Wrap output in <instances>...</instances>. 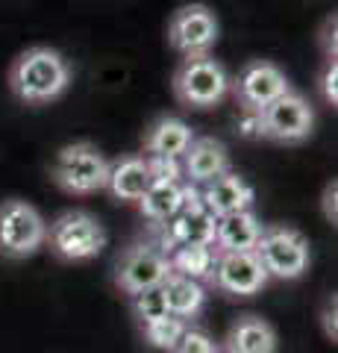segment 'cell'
Segmentation results:
<instances>
[{
  "instance_id": "6da1fadb",
  "label": "cell",
  "mask_w": 338,
  "mask_h": 353,
  "mask_svg": "<svg viewBox=\"0 0 338 353\" xmlns=\"http://www.w3.org/2000/svg\"><path fill=\"white\" fill-rule=\"evenodd\" d=\"M74 83V71L68 59L50 44H32L24 48L9 62L6 85L18 103L30 109H41L62 101Z\"/></svg>"
},
{
  "instance_id": "7a4b0ae2",
  "label": "cell",
  "mask_w": 338,
  "mask_h": 353,
  "mask_svg": "<svg viewBox=\"0 0 338 353\" xmlns=\"http://www.w3.org/2000/svg\"><path fill=\"white\" fill-rule=\"evenodd\" d=\"M171 92L180 106L206 112V109L221 106L230 97V71L212 53L209 57L180 59V65L171 74Z\"/></svg>"
},
{
  "instance_id": "3957f363",
  "label": "cell",
  "mask_w": 338,
  "mask_h": 353,
  "mask_svg": "<svg viewBox=\"0 0 338 353\" xmlns=\"http://www.w3.org/2000/svg\"><path fill=\"white\" fill-rule=\"evenodd\" d=\"M250 130L256 139H265L271 145H286L297 148L303 141L312 139L315 132V109L300 92H291L277 97L274 103H268L265 109H259L256 115L247 118Z\"/></svg>"
},
{
  "instance_id": "277c9868",
  "label": "cell",
  "mask_w": 338,
  "mask_h": 353,
  "mask_svg": "<svg viewBox=\"0 0 338 353\" xmlns=\"http://www.w3.org/2000/svg\"><path fill=\"white\" fill-rule=\"evenodd\" d=\"M109 162L103 150L92 141H71L56 150L50 162V180L59 192L71 197H89L106 189Z\"/></svg>"
},
{
  "instance_id": "5b68a950",
  "label": "cell",
  "mask_w": 338,
  "mask_h": 353,
  "mask_svg": "<svg viewBox=\"0 0 338 353\" xmlns=\"http://www.w3.org/2000/svg\"><path fill=\"white\" fill-rule=\"evenodd\" d=\"M106 230L92 212L85 209H71V212H62L53 224L47 227L45 245L50 248V253L62 262H89L97 259L106 248Z\"/></svg>"
},
{
  "instance_id": "8992f818",
  "label": "cell",
  "mask_w": 338,
  "mask_h": 353,
  "mask_svg": "<svg viewBox=\"0 0 338 353\" xmlns=\"http://www.w3.org/2000/svg\"><path fill=\"white\" fill-rule=\"evenodd\" d=\"M168 48L180 59L189 57H209L221 39V24L212 6L206 3H182L171 12L165 27Z\"/></svg>"
},
{
  "instance_id": "52a82bcc",
  "label": "cell",
  "mask_w": 338,
  "mask_h": 353,
  "mask_svg": "<svg viewBox=\"0 0 338 353\" xmlns=\"http://www.w3.org/2000/svg\"><path fill=\"white\" fill-rule=\"evenodd\" d=\"M256 256L268 277L277 280H300L309 268V239L288 224H271L262 230Z\"/></svg>"
},
{
  "instance_id": "ba28073f",
  "label": "cell",
  "mask_w": 338,
  "mask_h": 353,
  "mask_svg": "<svg viewBox=\"0 0 338 353\" xmlns=\"http://www.w3.org/2000/svg\"><path fill=\"white\" fill-rule=\"evenodd\" d=\"M47 221L32 203L9 197L0 203V259H27L45 248Z\"/></svg>"
},
{
  "instance_id": "9c48e42d",
  "label": "cell",
  "mask_w": 338,
  "mask_h": 353,
  "mask_svg": "<svg viewBox=\"0 0 338 353\" xmlns=\"http://www.w3.org/2000/svg\"><path fill=\"white\" fill-rule=\"evenodd\" d=\"M288 92H291L288 77L274 59H250L238 68L235 77H230V94L235 97L244 118L256 115L259 109H265L268 103H274L277 97Z\"/></svg>"
},
{
  "instance_id": "30bf717a",
  "label": "cell",
  "mask_w": 338,
  "mask_h": 353,
  "mask_svg": "<svg viewBox=\"0 0 338 353\" xmlns=\"http://www.w3.org/2000/svg\"><path fill=\"white\" fill-rule=\"evenodd\" d=\"M215 215L200 203V194L198 189H189V197H185V203L177 215L171 221H165L159 230V250L168 253L177 250V248H209L215 241Z\"/></svg>"
},
{
  "instance_id": "8fae6325",
  "label": "cell",
  "mask_w": 338,
  "mask_h": 353,
  "mask_svg": "<svg viewBox=\"0 0 338 353\" xmlns=\"http://www.w3.org/2000/svg\"><path fill=\"white\" fill-rule=\"evenodd\" d=\"M171 274V262L156 245H133L127 248L115 262V285L124 294H138L145 289H156V285L165 283V277Z\"/></svg>"
},
{
  "instance_id": "7c38bea8",
  "label": "cell",
  "mask_w": 338,
  "mask_h": 353,
  "mask_svg": "<svg viewBox=\"0 0 338 353\" xmlns=\"http://www.w3.org/2000/svg\"><path fill=\"white\" fill-rule=\"evenodd\" d=\"M268 271L253 250L250 253H218L212 283L218 292L233 297H253L268 285Z\"/></svg>"
},
{
  "instance_id": "4fadbf2b",
  "label": "cell",
  "mask_w": 338,
  "mask_h": 353,
  "mask_svg": "<svg viewBox=\"0 0 338 353\" xmlns=\"http://www.w3.org/2000/svg\"><path fill=\"white\" fill-rule=\"evenodd\" d=\"M180 171H182V183L194 185V189H203L206 183L218 180L221 174L233 171V159L230 150L221 139L212 136H194V141L189 145V150L180 157Z\"/></svg>"
},
{
  "instance_id": "5bb4252c",
  "label": "cell",
  "mask_w": 338,
  "mask_h": 353,
  "mask_svg": "<svg viewBox=\"0 0 338 353\" xmlns=\"http://www.w3.org/2000/svg\"><path fill=\"white\" fill-rule=\"evenodd\" d=\"M194 141V130L189 127V121H182L180 115H159L154 124L145 130L141 148L145 159H173L180 162V157Z\"/></svg>"
},
{
  "instance_id": "9a60e30c",
  "label": "cell",
  "mask_w": 338,
  "mask_h": 353,
  "mask_svg": "<svg viewBox=\"0 0 338 353\" xmlns=\"http://www.w3.org/2000/svg\"><path fill=\"white\" fill-rule=\"evenodd\" d=\"M198 194H200V203L209 209L215 218L253 209V201H256L253 185L235 171H226V174L218 176V180L206 183L203 189H198Z\"/></svg>"
},
{
  "instance_id": "2e32d148",
  "label": "cell",
  "mask_w": 338,
  "mask_h": 353,
  "mask_svg": "<svg viewBox=\"0 0 338 353\" xmlns=\"http://www.w3.org/2000/svg\"><path fill=\"white\" fill-rule=\"evenodd\" d=\"M154 180L150 165L141 153H124L115 162H109L106 174V192L121 203H138V197L145 194V189Z\"/></svg>"
},
{
  "instance_id": "e0dca14e",
  "label": "cell",
  "mask_w": 338,
  "mask_h": 353,
  "mask_svg": "<svg viewBox=\"0 0 338 353\" xmlns=\"http://www.w3.org/2000/svg\"><path fill=\"white\" fill-rule=\"evenodd\" d=\"M189 189L180 176H154L150 185L145 189V194L138 197V212L145 215L150 224L162 227L165 221H171L173 215L182 209L185 197H189Z\"/></svg>"
},
{
  "instance_id": "ac0fdd59",
  "label": "cell",
  "mask_w": 338,
  "mask_h": 353,
  "mask_svg": "<svg viewBox=\"0 0 338 353\" xmlns=\"http://www.w3.org/2000/svg\"><path fill=\"white\" fill-rule=\"evenodd\" d=\"M262 230H265V224L259 221L253 209L224 215L215 221L212 248H215V253H250V250H256Z\"/></svg>"
},
{
  "instance_id": "d6986e66",
  "label": "cell",
  "mask_w": 338,
  "mask_h": 353,
  "mask_svg": "<svg viewBox=\"0 0 338 353\" xmlns=\"http://www.w3.org/2000/svg\"><path fill=\"white\" fill-rule=\"evenodd\" d=\"M226 353H277V330L256 315L238 318L226 336Z\"/></svg>"
},
{
  "instance_id": "ffe728a7",
  "label": "cell",
  "mask_w": 338,
  "mask_h": 353,
  "mask_svg": "<svg viewBox=\"0 0 338 353\" xmlns=\"http://www.w3.org/2000/svg\"><path fill=\"white\" fill-rule=\"evenodd\" d=\"M159 289H162V294H165L168 312H171L173 318H182V321H189V318L200 315V309H203V303H206V289H203V283L189 280V277H182V274H173V271H171Z\"/></svg>"
},
{
  "instance_id": "44dd1931",
  "label": "cell",
  "mask_w": 338,
  "mask_h": 353,
  "mask_svg": "<svg viewBox=\"0 0 338 353\" xmlns=\"http://www.w3.org/2000/svg\"><path fill=\"white\" fill-rule=\"evenodd\" d=\"M168 262H171V271L173 274H182L189 280H212V271H215V262H218V253L215 248H177L168 253Z\"/></svg>"
},
{
  "instance_id": "7402d4cb",
  "label": "cell",
  "mask_w": 338,
  "mask_h": 353,
  "mask_svg": "<svg viewBox=\"0 0 338 353\" xmlns=\"http://www.w3.org/2000/svg\"><path fill=\"white\" fill-rule=\"evenodd\" d=\"M141 330H145V341H147V345L154 347V350L173 353V347L180 345V339L185 336L189 324H185L182 318L165 315V318H159V321H154V324H145Z\"/></svg>"
},
{
  "instance_id": "603a6c76",
  "label": "cell",
  "mask_w": 338,
  "mask_h": 353,
  "mask_svg": "<svg viewBox=\"0 0 338 353\" xmlns=\"http://www.w3.org/2000/svg\"><path fill=\"white\" fill-rule=\"evenodd\" d=\"M129 303H133V315L141 321V327L145 324H154L159 321V318L171 315L168 312V303H165V294H162V289L156 285V289H145L129 297Z\"/></svg>"
},
{
  "instance_id": "cb8c5ba5",
  "label": "cell",
  "mask_w": 338,
  "mask_h": 353,
  "mask_svg": "<svg viewBox=\"0 0 338 353\" xmlns=\"http://www.w3.org/2000/svg\"><path fill=\"white\" fill-rule=\"evenodd\" d=\"M318 92L326 106H338V59H324V68L318 77Z\"/></svg>"
},
{
  "instance_id": "d4e9b609",
  "label": "cell",
  "mask_w": 338,
  "mask_h": 353,
  "mask_svg": "<svg viewBox=\"0 0 338 353\" xmlns=\"http://www.w3.org/2000/svg\"><path fill=\"white\" fill-rule=\"evenodd\" d=\"M173 353H218L215 341L203 333V330H185V336L180 339V345L173 347Z\"/></svg>"
},
{
  "instance_id": "484cf974",
  "label": "cell",
  "mask_w": 338,
  "mask_h": 353,
  "mask_svg": "<svg viewBox=\"0 0 338 353\" xmlns=\"http://www.w3.org/2000/svg\"><path fill=\"white\" fill-rule=\"evenodd\" d=\"M338 180H335V176H332V180L330 183H326L324 185V194H321V212H324V221H326V224H338Z\"/></svg>"
},
{
  "instance_id": "4316f807",
  "label": "cell",
  "mask_w": 338,
  "mask_h": 353,
  "mask_svg": "<svg viewBox=\"0 0 338 353\" xmlns=\"http://www.w3.org/2000/svg\"><path fill=\"white\" fill-rule=\"evenodd\" d=\"M335 30H338V21L335 15H330L321 27V50H324V59H338V50H335Z\"/></svg>"
},
{
  "instance_id": "83f0119b",
  "label": "cell",
  "mask_w": 338,
  "mask_h": 353,
  "mask_svg": "<svg viewBox=\"0 0 338 353\" xmlns=\"http://www.w3.org/2000/svg\"><path fill=\"white\" fill-rule=\"evenodd\" d=\"M335 294L326 297V303H324V312H321V327H324V336L335 341L338 339V321H335V315H338V306H335Z\"/></svg>"
}]
</instances>
